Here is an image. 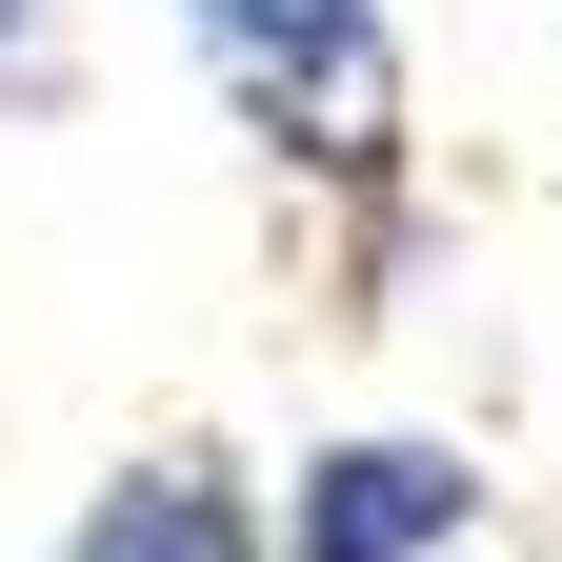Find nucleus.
<instances>
[{"mask_svg":"<svg viewBox=\"0 0 562 562\" xmlns=\"http://www.w3.org/2000/svg\"><path fill=\"white\" fill-rule=\"evenodd\" d=\"M161 41L201 60L222 140L322 222L341 322H402V281H422V60H402V0H161Z\"/></svg>","mask_w":562,"mask_h":562,"instance_id":"1","label":"nucleus"},{"mask_svg":"<svg viewBox=\"0 0 562 562\" xmlns=\"http://www.w3.org/2000/svg\"><path fill=\"white\" fill-rule=\"evenodd\" d=\"M261 522H281V562H462L503 522V462L462 422H341L261 482Z\"/></svg>","mask_w":562,"mask_h":562,"instance_id":"2","label":"nucleus"},{"mask_svg":"<svg viewBox=\"0 0 562 562\" xmlns=\"http://www.w3.org/2000/svg\"><path fill=\"white\" fill-rule=\"evenodd\" d=\"M41 562H281V522H261V482L222 442H140V462L81 482V522H60Z\"/></svg>","mask_w":562,"mask_h":562,"instance_id":"3","label":"nucleus"},{"mask_svg":"<svg viewBox=\"0 0 562 562\" xmlns=\"http://www.w3.org/2000/svg\"><path fill=\"white\" fill-rule=\"evenodd\" d=\"M81 101V21L60 0H0V121H60Z\"/></svg>","mask_w":562,"mask_h":562,"instance_id":"4","label":"nucleus"},{"mask_svg":"<svg viewBox=\"0 0 562 562\" xmlns=\"http://www.w3.org/2000/svg\"><path fill=\"white\" fill-rule=\"evenodd\" d=\"M522 562H562V522H542V542H522Z\"/></svg>","mask_w":562,"mask_h":562,"instance_id":"5","label":"nucleus"}]
</instances>
